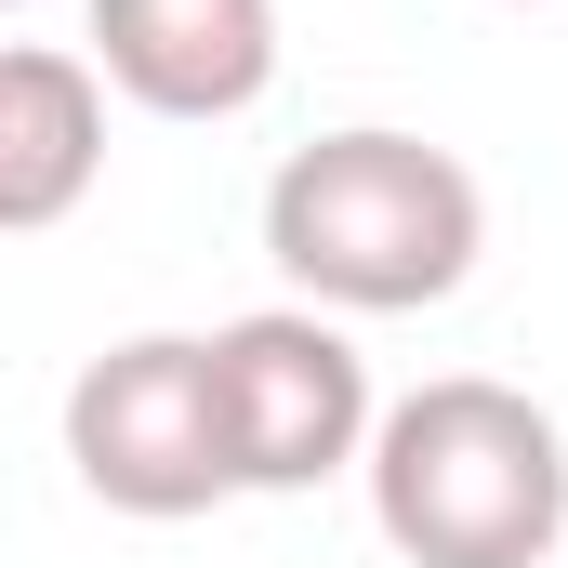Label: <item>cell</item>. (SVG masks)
Returning <instances> with one entry per match:
<instances>
[{
  "label": "cell",
  "instance_id": "obj_7",
  "mask_svg": "<svg viewBox=\"0 0 568 568\" xmlns=\"http://www.w3.org/2000/svg\"><path fill=\"white\" fill-rule=\"evenodd\" d=\"M0 13H27V0H0Z\"/></svg>",
  "mask_w": 568,
  "mask_h": 568
},
{
  "label": "cell",
  "instance_id": "obj_2",
  "mask_svg": "<svg viewBox=\"0 0 568 568\" xmlns=\"http://www.w3.org/2000/svg\"><path fill=\"white\" fill-rule=\"evenodd\" d=\"M357 476H371V529L410 568H542L568 542V436L542 397L489 371L410 384L371 424Z\"/></svg>",
  "mask_w": 568,
  "mask_h": 568
},
{
  "label": "cell",
  "instance_id": "obj_4",
  "mask_svg": "<svg viewBox=\"0 0 568 568\" xmlns=\"http://www.w3.org/2000/svg\"><path fill=\"white\" fill-rule=\"evenodd\" d=\"M67 463L106 516H212L225 503V449H212V357L199 331H133L67 384Z\"/></svg>",
  "mask_w": 568,
  "mask_h": 568
},
{
  "label": "cell",
  "instance_id": "obj_6",
  "mask_svg": "<svg viewBox=\"0 0 568 568\" xmlns=\"http://www.w3.org/2000/svg\"><path fill=\"white\" fill-rule=\"evenodd\" d=\"M106 172V80L93 53L0 40V239H40L93 199Z\"/></svg>",
  "mask_w": 568,
  "mask_h": 568
},
{
  "label": "cell",
  "instance_id": "obj_1",
  "mask_svg": "<svg viewBox=\"0 0 568 568\" xmlns=\"http://www.w3.org/2000/svg\"><path fill=\"white\" fill-rule=\"evenodd\" d=\"M476 252H489V199L424 133L357 120L265 172V265L317 317H424L476 278Z\"/></svg>",
  "mask_w": 568,
  "mask_h": 568
},
{
  "label": "cell",
  "instance_id": "obj_3",
  "mask_svg": "<svg viewBox=\"0 0 568 568\" xmlns=\"http://www.w3.org/2000/svg\"><path fill=\"white\" fill-rule=\"evenodd\" d=\"M212 449H225V489H317L371 449V357L344 344V317L317 304H265V317H225L212 344Z\"/></svg>",
  "mask_w": 568,
  "mask_h": 568
},
{
  "label": "cell",
  "instance_id": "obj_5",
  "mask_svg": "<svg viewBox=\"0 0 568 568\" xmlns=\"http://www.w3.org/2000/svg\"><path fill=\"white\" fill-rule=\"evenodd\" d=\"M93 80L145 120H239L278 80V0H93Z\"/></svg>",
  "mask_w": 568,
  "mask_h": 568
}]
</instances>
